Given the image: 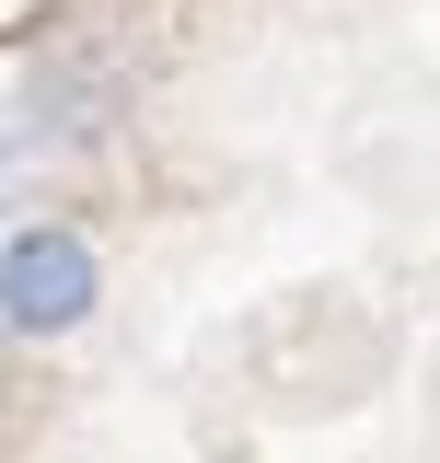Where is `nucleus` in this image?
Masks as SVG:
<instances>
[{"label": "nucleus", "instance_id": "obj_1", "mask_svg": "<svg viewBox=\"0 0 440 463\" xmlns=\"http://www.w3.org/2000/svg\"><path fill=\"white\" fill-rule=\"evenodd\" d=\"M105 313V243L81 221H12L0 232V336L12 347H70Z\"/></svg>", "mask_w": 440, "mask_h": 463}]
</instances>
